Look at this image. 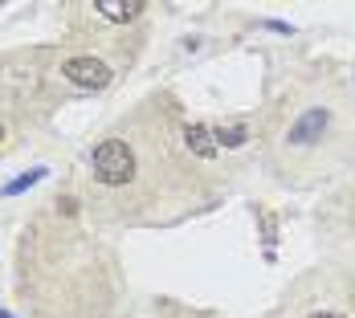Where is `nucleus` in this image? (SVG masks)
<instances>
[{"mask_svg": "<svg viewBox=\"0 0 355 318\" xmlns=\"http://www.w3.org/2000/svg\"><path fill=\"white\" fill-rule=\"evenodd\" d=\"M0 318H12V315H8V310H0Z\"/></svg>", "mask_w": 355, "mask_h": 318, "instance_id": "nucleus-9", "label": "nucleus"}, {"mask_svg": "<svg viewBox=\"0 0 355 318\" xmlns=\"http://www.w3.org/2000/svg\"><path fill=\"white\" fill-rule=\"evenodd\" d=\"M213 135H216V143H225V147H241V143L249 139V131L241 127V123H229V127H216Z\"/></svg>", "mask_w": 355, "mask_h": 318, "instance_id": "nucleus-7", "label": "nucleus"}, {"mask_svg": "<svg viewBox=\"0 0 355 318\" xmlns=\"http://www.w3.org/2000/svg\"><path fill=\"white\" fill-rule=\"evenodd\" d=\"M311 318H339V315H322V310H319V315H311Z\"/></svg>", "mask_w": 355, "mask_h": 318, "instance_id": "nucleus-8", "label": "nucleus"}, {"mask_svg": "<svg viewBox=\"0 0 355 318\" xmlns=\"http://www.w3.org/2000/svg\"><path fill=\"white\" fill-rule=\"evenodd\" d=\"M184 139H188V147H192L196 155H205V159L216 155V135L205 127V123H188V127H184Z\"/></svg>", "mask_w": 355, "mask_h": 318, "instance_id": "nucleus-5", "label": "nucleus"}, {"mask_svg": "<svg viewBox=\"0 0 355 318\" xmlns=\"http://www.w3.org/2000/svg\"><path fill=\"white\" fill-rule=\"evenodd\" d=\"M327 123H331V114H327L322 106H311V110H302V114L294 118V127H290L286 143H294V147H311V143H319V139H322Z\"/></svg>", "mask_w": 355, "mask_h": 318, "instance_id": "nucleus-3", "label": "nucleus"}, {"mask_svg": "<svg viewBox=\"0 0 355 318\" xmlns=\"http://www.w3.org/2000/svg\"><path fill=\"white\" fill-rule=\"evenodd\" d=\"M0 139H4V127H0Z\"/></svg>", "mask_w": 355, "mask_h": 318, "instance_id": "nucleus-10", "label": "nucleus"}, {"mask_svg": "<svg viewBox=\"0 0 355 318\" xmlns=\"http://www.w3.org/2000/svg\"><path fill=\"white\" fill-rule=\"evenodd\" d=\"M94 176L103 179V184H110V188L127 184V179L135 176V151L123 139L98 143V147H94Z\"/></svg>", "mask_w": 355, "mask_h": 318, "instance_id": "nucleus-1", "label": "nucleus"}, {"mask_svg": "<svg viewBox=\"0 0 355 318\" xmlns=\"http://www.w3.org/2000/svg\"><path fill=\"white\" fill-rule=\"evenodd\" d=\"M62 73L70 78L73 86H82V90H107L110 86V70L103 62H94V58H70Z\"/></svg>", "mask_w": 355, "mask_h": 318, "instance_id": "nucleus-2", "label": "nucleus"}, {"mask_svg": "<svg viewBox=\"0 0 355 318\" xmlns=\"http://www.w3.org/2000/svg\"><path fill=\"white\" fill-rule=\"evenodd\" d=\"M49 176V172H45V168H29V172H25V176H17V179H8V184H4V188H0V196H21V192H29V188H37V184H41V179Z\"/></svg>", "mask_w": 355, "mask_h": 318, "instance_id": "nucleus-6", "label": "nucleus"}, {"mask_svg": "<svg viewBox=\"0 0 355 318\" xmlns=\"http://www.w3.org/2000/svg\"><path fill=\"white\" fill-rule=\"evenodd\" d=\"M107 21H114V25H123V21H135L143 12V0H98L94 4Z\"/></svg>", "mask_w": 355, "mask_h": 318, "instance_id": "nucleus-4", "label": "nucleus"}]
</instances>
